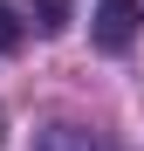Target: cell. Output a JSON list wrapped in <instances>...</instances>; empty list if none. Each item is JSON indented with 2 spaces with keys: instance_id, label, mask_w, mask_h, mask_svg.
Returning <instances> with one entry per match:
<instances>
[{
  "instance_id": "obj_4",
  "label": "cell",
  "mask_w": 144,
  "mask_h": 151,
  "mask_svg": "<svg viewBox=\"0 0 144 151\" xmlns=\"http://www.w3.org/2000/svg\"><path fill=\"white\" fill-rule=\"evenodd\" d=\"M21 35H28V28H21V14L0 0V55H14V48H21Z\"/></svg>"
},
{
  "instance_id": "obj_2",
  "label": "cell",
  "mask_w": 144,
  "mask_h": 151,
  "mask_svg": "<svg viewBox=\"0 0 144 151\" xmlns=\"http://www.w3.org/2000/svg\"><path fill=\"white\" fill-rule=\"evenodd\" d=\"M41 151H110V144H96L89 131H76V124H55V131H48V144Z\"/></svg>"
},
{
  "instance_id": "obj_1",
  "label": "cell",
  "mask_w": 144,
  "mask_h": 151,
  "mask_svg": "<svg viewBox=\"0 0 144 151\" xmlns=\"http://www.w3.org/2000/svg\"><path fill=\"white\" fill-rule=\"evenodd\" d=\"M137 28H144L137 0H103V7L89 14V35H96V48H103V55H124V48L137 41Z\"/></svg>"
},
{
  "instance_id": "obj_3",
  "label": "cell",
  "mask_w": 144,
  "mask_h": 151,
  "mask_svg": "<svg viewBox=\"0 0 144 151\" xmlns=\"http://www.w3.org/2000/svg\"><path fill=\"white\" fill-rule=\"evenodd\" d=\"M34 28L41 35H62L69 28V0H34Z\"/></svg>"
}]
</instances>
